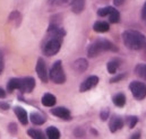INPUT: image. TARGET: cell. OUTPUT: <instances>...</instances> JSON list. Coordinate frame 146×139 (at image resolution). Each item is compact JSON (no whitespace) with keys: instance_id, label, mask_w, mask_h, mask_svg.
Listing matches in <instances>:
<instances>
[{"instance_id":"cell-3","label":"cell","mask_w":146,"mask_h":139,"mask_svg":"<svg viewBox=\"0 0 146 139\" xmlns=\"http://www.w3.org/2000/svg\"><path fill=\"white\" fill-rule=\"evenodd\" d=\"M49 78L54 84H64L66 81V75L62 68V62L60 60L56 61L53 66L51 67L50 72H49Z\"/></svg>"},{"instance_id":"cell-29","label":"cell","mask_w":146,"mask_h":139,"mask_svg":"<svg viewBox=\"0 0 146 139\" xmlns=\"http://www.w3.org/2000/svg\"><path fill=\"white\" fill-rule=\"evenodd\" d=\"M9 131H10V134H16L17 132V126H16V123H10L9 124Z\"/></svg>"},{"instance_id":"cell-9","label":"cell","mask_w":146,"mask_h":139,"mask_svg":"<svg viewBox=\"0 0 146 139\" xmlns=\"http://www.w3.org/2000/svg\"><path fill=\"white\" fill-rule=\"evenodd\" d=\"M122 127H123V120H122L120 116H118V115H113L109 122L110 131H111V132H117V131L120 130Z\"/></svg>"},{"instance_id":"cell-10","label":"cell","mask_w":146,"mask_h":139,"mask_svg":"<svg viewBox=\"0 0 146 139\" xmlns=\"http://www.w3.org/2000/svg\"><path fill=\"white\" fill-rule=\"evenodd\" d=\"M51 113L53 115L60 118V119H64V120H70V118H72L70 116V111L68 109H66V107H62V106L51 110Z\"/></svg>"},{"instance_id":"cell-5","label":"cell","mask_w":146,"mask_h":139,"mask_svg":"<svg viewBox=\"0 0 146 139\" xmlns=\"http://www.w3.org/2000/svg\"><path fill=\"white\" fill-rule=\"evenodd\" d=\"M129 89L133 96L138 101H142L146 97V85L142 81H131L129 85Z\"/></svg>"},{"instance_id":"cell-27","label":"cell","mask_w":146,"mask_h":139,"mask_svg":"<svg viewBox=\"0 0 146 139\" xmlns=\"http://www.w3.org/2000/svg\"><path fill=\"white\" fill-rule=\"evenodd\" d=\"M126 77V73H120V75H117V76H114L113 78H111L110 79V83H118V81H120L121 79H123Z\"/></svg>"},{"instance_id":"cell-17","label":"cell","mask_w":146,"mask_h":139,"mask_svg":"<svg viewBox=\"0 0 146 139\" xmlns=\"http://www.w3.org/2000/svg\"><path fill=\"white\" fill-rule=\"evenodd\" d=\"M50 6L53 7H66V6H72L74 0H48Z\"/></svg>"},{"instance_id":"cell-21","label":"cell","mask_w":146,"mask_h":139,"mask_svg":"<svg viewBox=\"0 0 146 139\" xmlns=\"http://www.w3.org/2000/svg\"><path fill=\"white\" fill-rule=\"evenodd\" d=\"M135 72H136V75L138 77L146 79V65H143V64L137 65L136 68H135Z\"/></svg>"},{"instance_id":"cell-31","label":"cell","mask_w":146,"mask_h":139,"mask_svg":"<svg viewBox=\"0 0 146 139\" xmlns=\"http://www.w3.org/2000/svg\"><path fill=\"white\" fill-rule=\"evenodd\" d=\"M75 135H76L77 137H83V136H84V131H83L80 128H77V129L75 130Z\"/></svg>"},{"instance_id":"cell-36","label":"cell","mask_w":146,"mask_h":139,"mask_svg":"<svg viewBox=\"0 0 146 139\" xmlns=\"http://www.w3.org/2000/svg\"><path fill=\"white\" fill-rule=\"evenodd\" d=\"M139 138H141V134L139 132H137V134H135V135H133L130 137V139H139Z\"/></svg>"},{"instance_id":"cell-1","label":"cell","mask_w":146,"mask_h":139,"mask_svg":"<svg viewBox=\"0 0 146 139\" xmlns=\"http://www.w3.org/2000/svg\"><path fill=\"white\" fill-rule=\"evenodd\" d=\"M122 40L125 45L130 50H141L145 44V36L138 31L128 30L122 33Z\"/></svg>"},{"instance_id":"cell-14","label":"cell","mask_w":146,"mask_h":139,"mask_svg":"<svg viewBox=\"0 0 146 139\" xmlns=\"http://www.w3.org/2000/svg\"><path fill=\"white\" fill-rule=\"evenodd\" d=\"M93 28L95 32H99V33H106L110 30L109 24L107 22H96L94 25H93Z\"/></svg>"},{"instance_id":"cell-16","label":"cell","mask_w":146,"mask_h":139,"mask_svg":"<svg viewBox=\"0 0 146 139\" xmlns=\"http://www.w3.org/2000/svg\"><path fill=\"white\" fill-rule=\"evenodd\" d=\"M85 0H74L72 3V9L75 14H80L84 10Z\"/></svg>"},{"instance_id":"cell-25","label":"cell","mask_w":146,"mask_h":139,"mask_svg":"<svg viewBox=\"0 0 146 139\" xmlns=\"http://www.w3.org/2000/svg\"><path fill=\"white\" fill-rule=\"evenodd\" d=\"M113 7H104V8H101L98 10V15L100 17H106V16H109V14L111 13Z\"/></svg>"},{"instance_id":"cell-4","label":"cell","mask_w":146,"mask_h":139,"mask_svg":"<svg viewBox=\"0 0 146 139\" xmlns=\"http://www.w3.org/2000/svg\"><path fill=\"white\" fill-rule=\"evenodd\" d=\"M61 37H57V36H50V38L45 42L44 46H43V53L48 57H52L54 54H57L61 48Z\"/></svg>"},{"instance_id":"cell-30","label":"cell","mask_w":146,"mask_h":139,"mask_svg":"<svg viewBox=\"0 0 146 139\" xmlns=\"http://www.w3.org/2000/svg\"><path fill=\"white\" fill-rule=\"evenodd\" d=\"M5 68V65H3V57H2V53H0V75L2 73Z\"/></svg>"},{"instance_id":"cell-20","label":"cell","mask_w":146,"mask_h":139,"mask_svg":"<svg viewBox=\"0 0 146 139\" xmlns=\"http://www.w3.org/2000/svg\"><path fill=\"white\" fill-rule=\"evenodd\" d=\"M18 85H19V78H11L7 84V91L14 92L15 89H18Z\"/></svg>"},{"instance_id":"cell-2","label":"cell","mask_w":146,"mask_h":139,"mask_svg":"<svg viewBox=\"0 0 146 139\" xmlns=\"http://www.w3.org/2000/svg\"><path fill=\"white\" fill-rule=\"evenodd\" d=\"M103 51H113V52H117L118 51V48L111 43L108 40H104V38H100V40H96L94 43H92L87 50V54L90 58H94V57H98L101 52Z\"/></svg>"},{"instance_id":"cell-34","label":"cell","mask_w":146,"mask_h":139,"mask_svg":"<svg viewBox=\"0 0 146 139\" xmlns=\"http://www.w3.org/2000/svg\"><path fill=\"white\" fill-rule=\"evenodd\" d=\"M113 2H114V5H115V6H121V5L125 2V0H114Z\"/></svg>"},{"instance_id":"cell-37","label":"cell","mask_w":146,"mask_h":139,"mask_svg":"<svg viewBox=\"0 0 146 139\" xmlns=\"http://www.w3.org/2000/svg\"><path fill=\"white\" fill-rule=\"evenodd\" d=\"M144 57H145V59H146V41H145V44H144Z\"/></svg>"},{"instance_id":"cell-35","label":"cell","mask_w":146,"mask_h":139,"mask_svg":"<svg viewBox=\"0 0 146 139\" xmlns=\"http://www.w3.org/2000/svg\"><path fill=\"white\" fill-rule=\"evenodd\" d=\"M5 96H6V92H5V89L0 88V99H3Z\"/></svg>"},{"instance_id":"cell-28","label":"cell","mask_w":146,"mask_h":139,"mask_svg":"<svg viewBox=\"0 0 146 139\" xmlns=\"http://www.w3.org/2000/svg\"><path fill=\"white\" fill-rule=\"evenodd\" d=\"M109 109H104L102 112H101V120H103V121H106V120H108V118H109Z\"/></svg>"},{"instance_id":"cell-23","label":"cell","mask_w":146,"mask_h":139,"mask_svg":"<svg viewBox=\"0 0 146 139\" xmlns=\"http://www.w3.org/2000/svg\"><path fill=\"white\" fill-rule=\"evenodd\" d=\"M109 19L111 23H119V21H120V14H119V11L117 9L112 8L111 13L109 14Z\"/></svg>"},{"instance_id":"cell-6","label":"cell","mask_w":146,"mask_h":139,"mask_svg":"<svg viewBox=\"0 0 146 139\" xmlns=\"http://www.w3.org/2000/svg\"><path fill=\"white\" fill-rule=\"evenodd\" d=\"M35 87V79L33 77H24L19 78L18 91L22 93H31Z\"/></svg>"},{"instance_id":"cell-26","label":"cell","mask_w":146,"mask_h":139,"mask_svg":"<svg viewBox=\"0 0 146 139\" xmlns=\"http://www.w3.org/2000/svg\"><path fill=\"white\" fill-rule=\"evenodd\" d=\"M137 122H138V118L135 116V115H131V116L127 118V123H128V127H129L130 129L135 128V126L137 124Z\"/></svg>"},{"instance_id":"cell-11","label":"cell","mask_w":146,"mask_h":139,"mask_svg":"<svg viewBox=\"0 0 146 139\" xmlns=\"http://www.w3.org/2000/svg\"><path fill=\"white\" fill-rule=\"evenodd\" d=\"M73 68L76 72L82 73V72H84L85 70L88 68V62H87L86 59H83V58L77 59V60L73 64Z\"/></svg>"},{"instance_id":"cell-18","label":"cell","mask_w":146,"mask_h":139,"mask_svg":"<svg viewBox=\"0 0 146 139\" xmlns=\"http://www.w3.org/2000/svg\"><path fill=\"white\" fill-rule=\"evenodd\" d=\"M46 137L49 139H59L60 138V131L56 127H49L46 129Z\"/></svg>"},{"instance_id":"cell-7","label":"cell","mask_w":146,"mask_h":139,"mask_svg":"<svg viewBox=\"0 0 146 139\" xmlns=\"http://www.w3.org/2000/svg\"><path fill=\"white\" fill-rule=\"evenodd\" d=\"M36 73L38 76V78L43 81V83H48L49 80V73H48V70H46V66H45V62L42 58H38L36 64Z\"/></svg>"},{"instance_id":"cell-33","label":"cell","mask_w":146,"mask_h":139,"mask_svg":"<svg viewBox=\"0 0 146 139\" xmlns=\"http://www.w3.org/2000/svg\"><path fill=\"white\" fill-rule=\"evenodd\" d=\"M142 18L146 21V2L144 3V6H143V9H142Z\"/></svg>"},{"instance_id":"cell-13","label":"cell","mask_w":146,"mask_h":139,"mask_svg":"<svg viewBox=\"0 0 146 139\" xmlns=\"http://www.w3.org/2000/svg\"><path fill=\"white\" fill-rule=\"evenodd\" d=\"M56 102H57L56 96L52 95V94H50V93L44 94L43 97H42V104L44 105V106H48V107L53 106V105L56 104Z\"/></svg>"},{"instance_id":"cell-24","label":"cell","mask_w":146,"mask_h":139,"mask_svg":"<svg viewBox=\"0 0 146 139\" xmlns=\"http://www.w3.org/2000/svg\"><path fill=\"white\" fill-rule=\"evenodd\" d=\"M118 67H119V65H118V62L117 61H110L108 62V65H107V68H108V71H109L110 73H112V75H114L115 73V71L118 69Z\"/></svg>"},{"instance_id":"cell-22","label":"cell","mask_w":146,"mask_h":139,"mask_svg":"<svg viewBox=\"0 0 146 139\" xmlns=\"http://www.w3.org/2000/svg\"><path fill=\"white\" fill-rule=\"evenodd\" d=\"M27 134H29V136H30V137H32L33 139H45L44 135H43V132H42V131H40V130L30 129V130L27 131Z\"/></svg>"},{"instance_id":"cell-8","label":"cell","mask_w":146,"mask_h":139,"mask_svg":"<svg viewBox=\"0 0 146 139\" xmlns=\"http://www.w3.org/2000/svg\"><path fill=\"white\" fill-rule=\"evenodd\" d=\"M98 84H99V77H98V76H90L87 79H85V80L82 83V85H80V87H79V91H80L82 93L87 92V91L92 89L93 87H95Z\"/></svg>"},{"instance_id":"cell-15","label":"cell","mask_w":146,"mask_h":139,"mask_svg":"<svg viewBox=\"0 0 146 139\" xmlns=\"http://www.w3.org/2000/svg\"><path fill=\"white\" fill-rule=\"evenodd\" d=\"M45 116L44 115H42L41 113H38V112H33L32 114H31V121H32V123H34V124H36V126H41V124H43L44 122H45Z\"/></svg>"},{"instance_id":"cell-32","label":"cell","mask_w":146,"mask_h":139,"mask_svg":"<svg viewBox=\"0 0 146 139\" xmlns=\"http://www.w3.org/2000/svg\"><path fill=\"white\" fill-rule=\"evenodd\" d=\"M9 109V104L8 103H5V102H0V110L2 111H6Z\"/></svg>"},{"instance_id":"cell-19","label":"cell","mask_w":146,"mask_h":139,"mask_svg":"<svg viewBox=\"0 0 146 139\" xmlns=\"http://www.w3.org/2000/svg\"><path fill=\"white\" fill-rule=\"evenodd\" d=\"M113 103H114V105H117L119 107H122L123 105L126 104V96L122 93H119V94L114 95L113 96Z\"/></svg>"},{"instance_id":"cell-12","label":"cell","mask_w":146,"mask_h":139,"mask_svg":"<svg viewBox=\"0 0 146 139\" xmlns=\"http://www.w3.org/2000/svg\"><path fill=\"white\" fill-rule=\"evenodd\" d=\"M14 111H15V113H16V116H17V119L19 120V122L22 123V124H27V122H29V118H27V112L23 109V107H21V106H16L15 109H14Z\"/></svg>"}]
</instances>
